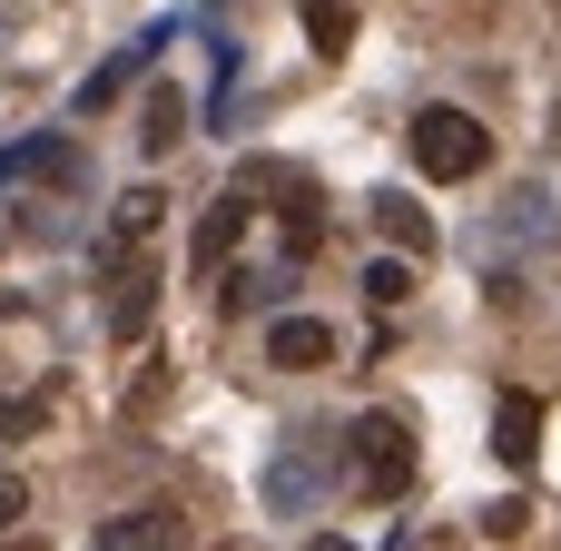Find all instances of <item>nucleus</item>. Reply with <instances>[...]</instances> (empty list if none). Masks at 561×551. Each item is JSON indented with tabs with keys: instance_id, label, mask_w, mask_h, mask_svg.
Returning <instances> with one entry per match:
<instances>
[{
	"instance_id": "obj_11",
	"label": "nucleus",
	"mask_w": 561,
	"mask_h": 551,
	"mask_svg": "<svg viewBox=\"0 0 561 551\" xmlns=\"http://www.w3.org/2000/svg\"><path fill=\"white\" fill-rule=\"evenodd\" d=\"M276 217H286V256H316V246H325V197H316L306 177L286 187V207H276Z\"/></svg>"
},
{
	"instance_id": "obj_2",
	"label": "nucleus",
	"mask_w": 561,
	"mask_h": 551,
	"mask_svg": "<svg viewBox=\"0 0 561 551\" xmlns=\"http://www.w3.org/2000/svg\"><path fill=\"white\" fill-rule=\"evenodd\" d=\"M414 483V424L404 414H365L355 424V493L365 503H404Z\"/></svg>"
},
{
	"instance_id": "obj_19",
	"label": "nucleus",
	"mask_w": 561,
	"mask_h": 551,
	"mask_svg": "<svg viewBox=\"0 0 561 551\" xmlns=\"http://www.w3.org/2000/svg\"><path fill=\"white\" fill-rule=\"evenodd\" d=\"M394 551H463V542H454V532H404Z\"/></svg>"
},
{
	"instance_id": "obj_8",
	"label": "nucleus",
	"mask_w": 561,
	"mask_h": 551,
	"mask_svg": "<svg viewBox=\"0 0 561 551\" xmlns=\"http://www.w3.org/2000/svg\"><path fill=\"white\" fill-rule=\"evenodd\" d=\"M493 454H503L513 473L542 454V404H533V394H503V404H493Z\"/></svg>"
},
{
	"instance_id": "obj_12",
	"label": "nucleus",
	"mask_w": 561,
	"mask_h": 551,
	"mask_svg": "<svg viewBox=\"0 0 561 551\" xmlns=\"http://www.w3.org/2000/svg\"><path fill=\"white\" fill-rule=\"evenodd\" d=\"M178 138H187V99H178V89H158V99H148V128H138V148H148V158H168Z\"/></svg>"
},
{
	"instance_id": "obj_21",
	"label": "nucleus",
	"mask_w": 561,
	"mask_h": 551,
	"mask_svg": "<svg viewBox=\"0 0 561 551\" xmlns=\"http://www.w3.org/2000/svg\"><path fill=\"white\" fill-rule=\"evenodd\" d=\"M306 551H355V542H335V532H325V542H306Z\"/></svg>"
},
{
	"instance_id": "obj_7",
	"label": "nucleus",
	"mask_w": 561,
	"mask_h": 551,
	"mask_svg": "<svg viewBox=\"0 0 561 551\" xmlns=\"http://www.w3.org/2000/svg\"><path fill=\"white\" fill-rule=\"evenodd\" d=\"M148 306H158V276H148L138 256H118V286H108V335H118V345H138V335H148Z\"/></svg>"
},
{
	"instance_id": "obj_20",
	"label": "nucleus",
	"mask_w": 561,
	"mask_h": 551,
	"mask_svg": "<svg viewBox=\"0 0 561 551\" xmlns=\"http://www.w3.org/2000/svg\"><path fill=\"white\" fill-rule=\"evenodd\" d=\"M0 551H39V542H30V532H10V542H0Z\"/></svg>"
},
{
	"instance_id": "obj_16",
	"label": "nucleus",
	"mask_w": 561,
	"mask_h": 551,
	"mask_svg": "<svg viewBox=\"0 0 561 551\" xmlns=\"http://www.w3.org/2000/svg\"><path fill=\"white\" fill-rule=\"evenodd\" d=\"M49 404H59V384H39V394H20V404L0 394V434H10V444H20V434H39V424H49Z\"/></svg>"
},
{
	"instance_id": "obj_10",
	"label": "nucleus",
	"mask_w": 561,
	"mask_h": 551,
	"mask_svg": "<svg viewBox=\"0 0 561 551\" xmlns=\"http://www.w3.org/2000/svg\"><path fill=\"white\" fill-rule=\"evenodd\" d=\"M158 49H168L158 30H148V39H128V49H118V59H108V69H99V79L79 89V118H89V108H108V99H118V89H128V79H138V69H148Z\"/></svg>"
},
{
	"instance_id": "obj_5",
	"label": "nucleus",
	"mask_w": 561,
	"mask_h": 551,
	"mask_svg": "<svg viewBox=\"0 0 561 551\" xmlns=\"http://www.w3.org/2000/svg\"><path fill=\"white\" fill-rule=\"evenodd\" d=\"M266 365H286V375L335 365V325H325V315H276V325H266Z\"/></svg>"
},
{
	"instance_id": "obj_3",
	"label": "nucleus",
	"mask_w": 561,
	"mask_h": 551,
	"mask_svg": "<svg viewBox=\"0 0 561 551\" xmlns=\"http://www.w3.org/2000/svg\"><path fill=\"white\" fill-rule=\"evenodd\" d=\"M266 503H276V513H316V503H325V434H296V454H276Z\"/></svg>"
},
{
	"instance_id": "obj_1",
	"label": "nucleus",
	"mask_w": 561,
	"mask_h": 551,
	"mask_svg": "<svg viewBox=\"0 0 561 551\" xmlns=\"http://www.w3.org/2000/svg\"><path fill=\"white\" fill-rule=\"evenodd\" d=\"M483 158H493V128H483L473 108H424V118H414V168H424V177L454 187V177H483Z\"/></svg>"
},
{
	"instance_id": "obj_14",
	"label": "nucleus",
	"mask_w": 561,
	"mask_h": 551,
	"mask_svg": "<svg viewBox=\"0 0 561 551\" xmlns=\"http://www.w3.org/2000/svg\"><path fill=\"white\" fill-rule=\"evenodd\" d=\"M414 296V256H375L365 266V306H404Z\"/></svg>"
},
{
	"instance_id": "obj_4",
	"label": "nucleus",
	"mask_w": 561,
	"mask_h": 551,
	"mask_svg": "<svg viewBox=\"0 0 561 551\" xmlns=\"http://www.w3.org/2000/svg\"><path fill=\"white\" fill-rule=\"evenodd\" d=\"M247 217H256V197H247V187H227V197H217V207L197 217V246H187V266H197V276H217V266L237 256V237H247Z\"/></svg>"
},
{
	"instance_id": "obj_18",
	"label": "nucleus",
	"mask_w": 561,
	"mask_h": 551,
	"mask_svg": "<svg viewBox=\"0 0 561 551\" xmlns=\"http://www.w3.org/2000/svg\"><path fill=\"white\" fill-rule=\"evenodd\" d=\"M20 513H30V483H20V473L0 463V542H10V523H20Z\"/></svg>"
},
{
	"instance_id": "obj_9",
	"label": "nucleus",
	"mask_w": 561,
	"mask_h": 551,
	"mask_svg": "<svg viewBox=\"0 0 561 551\" xmlns=\"http://www.w3.org/2000/svg\"><path fill=\"white\" fill-rule=\"evenodd\" d=\"M375 237H385L394 256H434V217H424L414 197H375Z\"/></svg>"
},
{
	"instance_id": "obj_15",
	"label": "nucleus",
	"mask_w": 561,
	"mask_h": 551,
	"mask_svg": "<svg viewBox=\"0 0 561 551\" xmlns=\"http://www.w3.org/2000/svg\"><path fill=\"white\" fill-rule=\"evenodd\" d=\"M158 217H168V197H158V187H128V197H118V246H138Z\"/></svg>"
},
{
	"instance_id": "obj_13",
	"label": "nucleus",
	"mask_w": 561,
	"mask_h": 551,
	"mask_svg": "<svg viewBox=\"0 0 561 551\" xmlns=\"http://www.w3.org/2000/svg\"><path fill=\"white\" fill-rule=\"evenodd\" d=\"M306 39H316V49L335 59V49L355 39V0H306Z\"/></svg>"
},
{
	"instance_id": "obj_17",
	"label": "nucleus",
	"mask_w": 561,
	"mask_h": 551,
	"mask_svg": "<svg viewBox=\"0 0 561 551\" xmlns=\"http://www.w3.org/2000/svg\"><path fill=\"white\" fill-rule=\"evenodd\" d=\"M483 532H493V542H523V532H533V503H523V493H513V503H493V513H483Z\"/></svg>"
},
{
	"instance_id": "obj_6",
	"label": "nucleus",
	"mask_w": 561,
	"mask_h": 551,
	"mask_svg": "<svg viewBox=\"0 0 561 551\" xmlns=\"http://www.w3.org/2000/svg\"><path fill=\"white\" fill-rule=\"evenodd\" d=\"M89 551H187V532H178V513H168V503H138V513L99 523V542H89Z\"/></svg>"
}]
</instances>
